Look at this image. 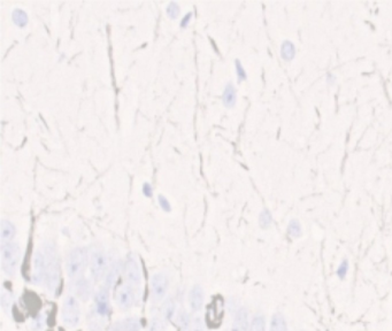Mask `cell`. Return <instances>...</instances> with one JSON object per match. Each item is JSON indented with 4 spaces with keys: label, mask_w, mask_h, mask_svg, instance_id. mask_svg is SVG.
Returning <instances> with one entry per match:
<instances>
[{
    "label": "cell",
    "mask_w": 392,
    "mask_h": 331,
    "mask_svg": "<svg viewBox=\"0 0 392 331\" xmlns=\"http://www.w3.org/2000/svg\"><path fill=\"white\" fill-rule=\"evenodd\" d=\"M46 274L45 283L46 287L51 292H55L60 285V263L56 257V252L53 247L46 250Z\"/></svg>",
    "instance_id": "cell-1"
},
{
    "label": "cell",
    "mask_w": 392,
    "mask_h": 331,
    "mask_svg": "<svg viewBox=\"0 0 392 331\" xmlns=\"http://www.w3.org/2000/svg\"><path fill=\"white\" fill-rule=\"evenodd\" d=\"M88 251L84 247H76L70 252L67 259V273L70 279H80L88 266Z\"/></svg>",
    "instance_id": "cell-2"
},
{
    "label": "cell",
    "mask_w": 392,
    "mask_h": 331,
    "mask_svg": "<svg viewBox=\"0 0 392 331\" xmlns=\"http://www.w3.org/2000/svg\"><path fill=\"white\" fill-rule=\"evenodd\" d=\"M21 251L16 243L1 244V265L2 269L7 275L13 276L16 272L17 265L20 262Z\"/></svg>",
    "instance_id": "cell-3"
},
{
    "label": "cell",
    "mask_w": 392,
    "mask_h": 331,
    "mask_svg": "<svg viewBox=\"0 0 392 331\" xmlns=\"http://www.w3.org/2000/svg\"><path fill=\"white\" fill-rule=\"evenodd\" d=\"M61 319L68 328H76L81 320V308L75 295H67L63 300Z\"/></svg>",
    "instance_id": "cell-4"
},
{
    "label": "cell",
    "mask_w": 392,
    "mask_h": 331,
    "mask_svg": "<svg viewBox=\"0 0 392 331\" xmlns=\"http://www.w3.org/2000/svg\"><path fill=\"white\" fill-rule=\"evenodd\" d=\"M107 257L101 248H96L91 255V273L95 280H101L107 272Z\"/></svg>",
    "instance_id": "cell-5"
},
{
    "label": "cell",
    "mask_w": 392,
    "mask_h": 331,
    "mask_svg": "<svg viewBox=\"0 0 392 331\" xmlns=\"http://www.w3.org/2000/svg\"><path fill=\"white\" fill-rule=\"evenodd\" d=\"M151 290L152 298L155 302L161 301L168 290V279L165 274H155L151 280Z\"/></svg>",
    "instance_id": "cell-6"
},
{
    "label": "cell",
    "mask_w": 392,
    "mask_h": 331,
    "mask_svg": "<svg viewBox=\"0 0 392 331\" xmlns=\"http://www.w3.org/2000/svg\"><path fill=\"white\" fill-rule=\"evenodd\" d=\"M71 290L75 294V297L80 299L82 301H88L92 294V285L90 281L85 277H80L74 281L71 284Z\"/></svg>",
    "instance_id": "cell-7"
},
{
    "label": "cell",
    "mask_w": 392,
    "mask_h": 331,
    "mask_svg": "<svg viewBox=\"0 0 392 331\" xmlns=\"http://www.w3.org/2000/svg\"><path fill=\"white\" fill-rule=\"evenodd\" d=\"M135 302V293L133 287L129 285H122L117 290L116 293V304L119 308L123 311H128L133 307Z\"/></svg>",
    "instance_id": "cell-8"
},
{
    "label": "cell",
    "mask_w": 392,
    "mask_h": 331,
    "mask_svg": "<svg viewBox=\"0 0 392 331\" xmlns=\"http://www.w3.org/2000/svg\"><path fill=\"white\" fill-rule=\"evenodd\" d=\"M126 275L127 280L134 285H141L142 283V272L137 260L134 257H128L126 263Z\"/></svg>",
    "instance_id": "cell-9"
},
{
    "label": "cell",
    "mask_w": 392,
    "mask_h": 331,
    "mask_svg": "<svg viewBox=\"0 0 392 331\" xmlns=\"http://www.w3.org/2000/svg\"><path fill=\"white\" fill-rule=\"evenodd\" d=\"M45 274H46L45 257L41 253V252H37L34 260V273H33L34 283L41 284L43 281H45Z\"/></svg>",
    "instance_id": "cell-10"
},
{
    "label": "cell",
    "mask_w": 392,
    "mask_h": 331,
    "mask_svg": "<svg viewBox=\"0 0 392 331\" xmlns=\"http://www.w3.org/2000/svg\"><path fill=\"white\" fill-rule=\"evenodd\" d=\"M96 309L99 316H107L109 313V301H108V289L101 287L96 295Z\"/></svg>",
    "instance_id": "cell-11"
},
{
    "label": "cell",
    "mask_w": 392,
    "mask_h": 331,
    "mask_svg": "<svg viewBox=\"0 0 392 331\" xmlns=\"http://www.w3.org/2000/svg\"><path fill=\"white\" fill-rule=\"evenodd\" d=\"M231 331H249L248 329V313L245 307L238 309L234 319Z\"/></svg>",
    "instance_id": "cell-12"
},
{
    "label": "cell",
    "mask_w": 392,
    "mask_h": 331,
    "mask_svg": "<svg viewBox=\"0 0 392 331\" xmlns=\"http://www.w3.org/2000/svg\"><path fill=\"white\" fill-rule=\"evenodd\" d=\"M141 323L137 319L129 318L122 321H117L112 326V331H140Z\"/></svg>",
    "instance_id": "cell-13"
},
{
    "label": "cell",
    "mask_w": 392,
    "mask_h": 331,
    "mask_svg": "<svg viewBox=\"0 0 392 331\" xmlns=\"http://www.w3.org/2000/svg\"><path fill=\"white\" fill-rule=\"evenodd\" d=\"M189 301H190L192 311L198 312L199 309L202 307V302H204V291H202L200 285H195L192 287L190 297H189Z\"/></svg>",
    "instance_id": "cell-14"
},
{
    "label": "cell",
    "mask_w": 392,
    "mask_h": 331,
    "mask_svg": "<svg viewBox=\"0 0 392 331\" xmlns=\"http://www.w3.org/2000/svg\"><path fill=\"white\" fill-rule=\"evenodd\" d=\"M295 53H297V48H295V45L294 44V42L289 41V39H285L281 44V49H280V54L281 58H282L285 62H290L294 59Z\"/></svg>",
    "instance_id": "cell-15"
},
{
    "label": "cell",
    "mask_w": 392,
    "mask_h": 331,
    "mask_svg": "<svg viewBox=\"0 0 392 331\" xmlns=\"http://www.w3.org/2000/svg\"><path fill=\"white\" fill-rule=\"evenodd\" d=\"M15 227L12 222L7 220L1 221V244L9 243L12 238L15 236Z\"/></svg>",
    "instance_id": "cell-16"
},
{
    "label": "cell",
    "mask_w": 392,
    "mask_h": 331,
    "mask_svg": "<svg viewBox=\"0 0 392 331\" xmlns=\"http://www.w3.org/2000/svg\"><path fill=\"white\" fill-rule=\"evenodd\" d=\"M223 102L227 107H233L236 104V89L231 83H228L223 94Z\"/></svg>",
    "instance_id": "cell-17"
},
{
    "label": "cell",
    "mask_w": 392,
    "mask_h": 331,
    "mask_svg": "<svg viewBox=\"0 0 392 331\" xmlns=\"http://www.w3.org/2000/svg\"><path fill=\"white\" fill-rule=\"evenodd\" d=\"M270 331H288L287 321L281 313L273 315L272 322H270Z\"/></svg>",
    "instance_id": "cell-18"
},
{
    "label": "cell",
    "mask_w": 392,
    "mask_h": 331,
    "mask_svg": "<svg viewBox=\"0 0 392 331\" xmlns=\"http://www.w3.org/2000/svg\"><path fill=\"white\" fill-rule=\"evenodd\" d=\"M119 275H120V263L115 262V263H113L112 267H110L109 272L106 276V287L107 289H109V287H112L114 284H115Z\"/></svg>",
    "instance_id": "cell-19"
},
{
    "label": "cell",
    "mask_w": 392,
    "mask_h": 331,
    "mask_svg": "<svg viewBox=\"0 0 392 331\" xmlns=\"http://www.w3.org/2000/svg\"><path fill=\"white\" fill-rule=\"evenodd\" d=\"M162 313L166 320H170L175 313V302L173 298H168L162 306Z\"/></svg>",
    "instance_id": "cell-20"
},
{
    "label": "cell",
    "mask_w": 392,
    "mask_h": 331,
    "mask_svg": "<svg viewBox=\"0 0 392 331\" xmlns=\"http://www.w3.org/2000/svg\"><path fill=\"white\" fill-rule=\"evenodd\" d=\"M266 322L265 318L262 315H256L254 319L252 320L251 327H249V331H265Z\"/></svg>",
    "instance_id": "cell-21"
},
{
    "label": "cell",
    "mask_w": 392,
    "mask_h": 331,
    "mask_svg": "<svg viewBox=\"0 0 392 331\" xmlns=\"http://www.w3.org/2000/svg\"><path fill=\"white\" fill-rule=\"evenodd\" d=\"M288 233L291 237L298 238L301 235V226L297 220H291L288 226Z\"/></svg>",
    "instance_id": "cell-22"
},
{
    "label": "cell",
    "mask_w": 392,
    "mask_h": 331,
    "mask_svg": "<svg viewBox=\"0 0 392 331\" xmlns=\"http://www.w3.org/2000/svg\"><path fill=\"white\" fill-rule=\"evenodd\" d=\"M272 220L273 219L270 213L267 211V209H265V211L260 214V226H261V228H263V229H267V228L272 224Z\"/></svg>",
    "instance_id": "cell-23"
},
{
    "label": "cell",
    "mask_w": 392,
    "mask_h": 331,
    "mask_svg": "<svg viewBox=\"0 0 392 331\" xmlns=\"http://www.w3.org/2000/svg\"><path fill=\"white\" fill-rule=\"evenodd\" d=\"M10 305H12V298H10V293L7 292L6 290H2L1 294V306L6 312H9Z\"/></svg>",
    "instance_id": "cell-24"
},
{
    "label": "cell",
    "mask_w": 392,
    "mask_h": 331,
    "mask_svg": "<svg viewBox=\"0 0 392 331\" xmlns=\"http://www.w3.org/2000/svg\"><path fill=\"white\" fill-rule=\"evenodd\" d=\"M180 322H181V327L182 329L184 331H187L189 328V325H190V320H189V315L187 312H183L180 316Z\"/></svg>",
    "instance_id": "cell-25"
},
{
    "label": "cell",
    "mask_w": 392,
    "mask_h": 331,
    "mask_svg": "<svg viewBox=\"0 0 392 331\" xmlns=\"http://www.w3.org/2000/svg\"><path fill=\"white\" fill-rule=\"evenodd\" d=\"M347 269H348V261L347 260H344L343 262L341 263L340 268L337 270V275L341 277V279H344L345 275H346L347 273Z\"/></svg>",
    "instance_id": "cell-26"
},
{
    "label": "cell",
    "mask_w": 392,
    "mask_h": 331,
    "mask_svg": "<svg viewBox=\"0 0 392 331\" xmlns=\"http://www.w3.org/2000/svg\"><path fill=\"white\" fill-rule=\"evenodd\" d=\"M236 68H237V73H238V80L240 81L246 80V72H245L243 67H242V63L240 60H237L236 61Z\"/></svg>",
    "instance_id": "cell-27"
},
{
    "label": "cell",
    "mask_w": 392,
    "mask_h": 331,
    "mask_svg": "<svg viewBox=\"0 0 392 331\" xmlns=\"http://www.w3.org/2000/svg\"><path fill=\"white\" fill-rule=\"evenodd\" d=\"M14 13H15L16 15H19V20L16 21V23L19 24V26H24V24L27 23V15H26V13H24L23 10H21V9H16Z\"/></svg>",
    "instance_id": "cell-28"
},
{
    "label": "cell",
    "mask_w": 392,
    "mask_h": 331,
    "mask_svg": "<svg viewBox=\"0 0 392 331\" xmlns=\"http://www.w3.org/2000/svg\"><path fill=\"white\" fill-rule=\"evenodd\" d=\"M162 329H163V325H162L161 320H160L159 318L153 320L151 323V329H149V331H162Z\"/></svg>",
    "instance_id": "cell-29"
},
{
    "label": "cell",
    "mask_w": 392,
    "mask_h": 331,
    "mask_svg": "<svg viewBox=\"0 0 392 331\" xmlns=\"http://www.w3.org/2000/svg\"><path fill=\"white\" fill-rule=\"evenodd\" d=\"M177 8H178L177 3L172 2V3H170V5H169L168 9H167V13H168L169 15L172 16V17H176V16H177V14H178V12H177V10H174V9H177Z\"/></svg>",
    "instance_id": "cell-30"
},
{
    "label": "cell",
    "mask_w": 392,
    "mask_h": 331,
    "mask_svg": "<svg viewBox=\"0 0 392 331\" xmlns=\"http://www.w3.org/2000/svg\"><path fill=\"white\" fill-rule=\"evenodd\" d=\"M326 81H327L328 85H333V84L335 83V82H336V76H335V75H334V74H331V73L327 74Z\"/></svg>",
    "instance_id": "cell-31"
}]
</instances>
